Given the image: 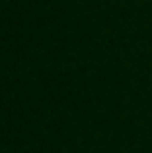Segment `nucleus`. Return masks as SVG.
I'll return each instance as SVG.
<instances>
[]
</instances>
